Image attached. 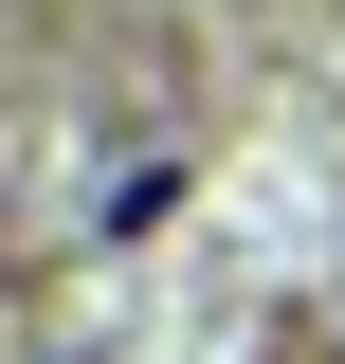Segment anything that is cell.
<instances>
[{
  "instance_id": "obj_2",
  "label": "cell",
  "mask_w": 345,
  "mask_h": 364,
  "mask_svg": "<svg viewBox=\"0 0 345 364\" xmlns=\"http://www.w3.org/2000/svg\"><path fill=\"white\" fill-rule=\"evenodd\" d=\"M55 364H73V346H55Z\"/></svg>"
},
{
  "instance_id": "obj_1",
  "label": "cell",
  "mask_w": 345,
  "mask_h": 364,
  "mask_svg": "<svg viewBox=\"0 0 345 364\" xmlns=\"http://www.w3.org/2000/svg\"><path fill=\"white\" fill-rule=\"evenodd\" d=\"M164 200H182V164H164V146H146V164H109V200H91V219H109V237H146V219H164Z\"/></svg>"
}]
</instances>
